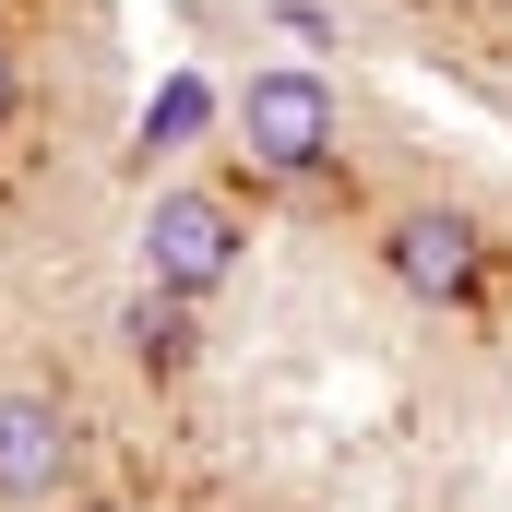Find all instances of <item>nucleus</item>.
Wrapping results in <instances>:
<instances>
[{"label":"nucleus","mask_w":512,"mask_h":512,"mask_svg":"<svg viewBox=\"0 0 512 512\" xmlns=\"http://www.w3.org/2000/svg\"><path fill=\"white\" fill-rule=\"evenodd\" d=\"M382 274L417 310H477V298H489V239H477V215H453V203H405L382 227Z\"/></svg>","instance_id":"nucleus-3"},{"label":"nucleus","mask_w":512,"mask_h":512,"mask_svg":"<svg viewBox=\"0 0 512 512\" xmlns=\"http://www.w3.org/2000/svg\"><path fill=\"white\" fill-rule=\"evenodd\" d=\"M215 120V84H191V72H179V84H167V96H155V108H143V143H155V155H167V143H179V131H203Z\"/></svg>","instance_id":"nucleus-6"},{"label":"nucleus","mask_w":512,"mask_h":512,"mask_svg":"<svg viewBox=\"0 0 512 512\" xmlns=\"http://www.w3.org/2000/svg\"><path fill=\"white\" fill-rule=\"evenodd\" d=\"M84 512H131V501H84Z\"/></svg>","instance_id":"nucleus-8"},{"label":"nucleus","mask_w":512,"mask_h":512,"mask_svg":"<svg viewBox=\"0 0 512 512\" xmlns=\"http://www.w3.org/2000/svg\"><path fill=\"white\" fill-rule=\"evenodd\" d=\"M12 108H24V60H12V36H0V131H12Z\"/></svg>","instance_id":"nucleus-7"},{"label":"nucleus","mask_w":512,"mask_h":512,"mask_svg":"<svg viewBox=\"0 0 512 512\" xmlns=\"http://www.w3.org/2000/svg\"><path fill=\"white\" fill-rule=\"evenodd\" d=\"M191 310H203V298H179V286H143V298L120 310L131 370H143V382H179V370H191V346H203V322H191Z\"/></svg>","instance_id":"nucleus-5"},{"label":"nucleus","mask_w":512,"mask_h":512,"mask_svg":"<svg viewBox=\"0 0 512 512\" xmlns=\"http://www.w3.org/2000/svg\"><path fill=\"white\" fill-rule=\"evenodd\" d=\"M84 465V417L60 393H0V501L12 512H48Z\"/></svg>","instance_id":"nucleus-4"},{"label":"nucleus","mask_w":512,"mask_h":512,"mask_svg":"<svg viewBox=\"0 0 512 512\" xmlns=\"http://www.w3.org/2000/svg\"><path fill=\"white\" fill-rule=\"evenodd\" d=\"M227 131H239V155H251L262 179H322L346 108H334L322 72H251V84L227 96Z\"/></svg>","instance_id":"nucleus-1"},{"label":"nucleus","mask_w":512,"mask_h":512,"mask_svg":"<svg viewBox=\"0 0 512 512\" xmlns=\"http://www.w3.org/2000/svg\"><path fill=\"white\" fill-rule=\"evenodd\" d=\"M239 262H251V227H239V203H227V191L179 179V191H155V203H143V286L215 298Z\"/></svg>","instance_id":"nucleus-2"}]
</instances>
